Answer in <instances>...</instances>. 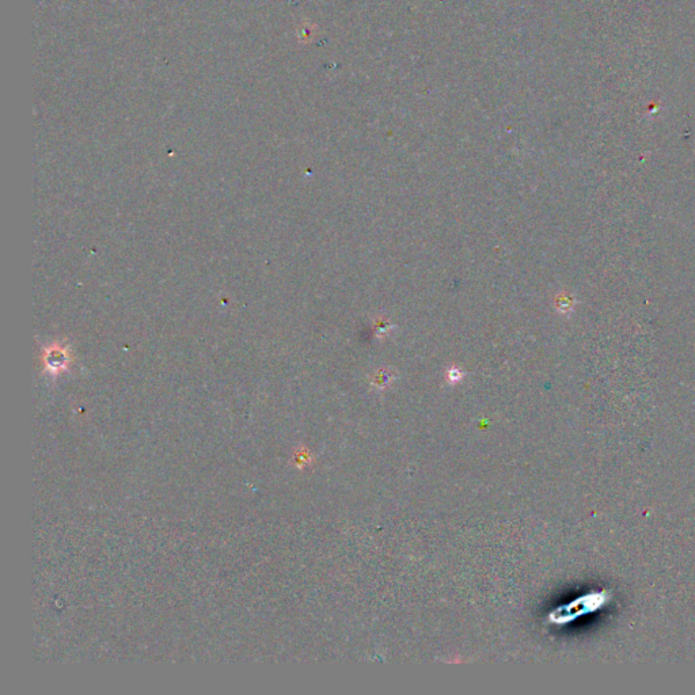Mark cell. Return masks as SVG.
Returning <instances> with one entry per match:
<instances>
[{
	"label": "cell",
	"instance_id": "6da1fadb",
	"mask_svg": "<svg viewBox=\"0 0 695 695\" xmlns=\"http://www.w3.org/2000/svg\"><path fill=\"white\" fill-rule=\"evenodd\" d=\"M609 600H610V595L606 591L585 595L572 602L567 607L564 606L558 609L556 612H553L552 621L554 624H568L582 615L600 610Z\"/></svg>",
	"mask_w": 695,
	"mask_h": 695
}]
</instances>
